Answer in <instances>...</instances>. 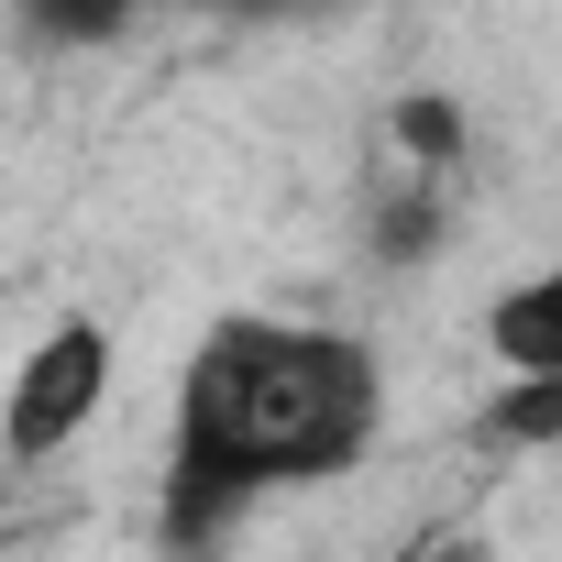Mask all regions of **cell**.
<instances>
[{
    "mask_svg": "<svg viewBox=\"0 0 562 562\" xmlns=\"http://www.w3.org/2000/svg\"><path fill=\"white\" fill-rule=\"evenodd\" d=\"M485 353H496L507 375H562V276H551V265L518 276V288L485 310Z\"/></svg>",
    "mask_w": 562,
    "mask_h": 562,
    "instance_id": "cell-3",
    "label": "cell"
},
{
    "mask_svg": "<svg viewBox=\"0 0 562 562\" xmlns=\"http://www.w3.org/2000/svg\"><path fill=\"white\" fill-rule=\"evenodd\" d=\"M386 441V364L364 331L232 310L188 342L166 408V540H210L254 496L342 485Z\"/></svg>",
    "mask_w": 562,
    "mask_h": 562,
    "instance_id": "cell-1",
    "label": "cell"
},
{
    "mask_svg": "<svg viewBox=\"0 0 562 562\" xmlns=\"http://www.w3.org/2000/svg\"><path fill=\"white\" fill-rule=\"evenodd\" d=\"M485 430H496L507 452L562 441V375H507V386H496V408H485Z\"/></svg>",
    "mask_w": 562,
    "mask_h": 562,
    "instance_id": "cell-5",
    "label": "cell"
},
{
    "mask_svg": "<svg viewBox=\"0 0 562 562\" xmlns=\"http://www.w3.org/2000/svg\"><path fill=\"white\" fill-rule=\"evenodd\" d=\"M375 562H419V540H408V551H375Z\"/></svg>",
    "mask_w": 562,
    "mask_h": 562,
    "instance_id": "cell-6",
    "label": "cell"
},
{
    "mask_svg": "<svg viewBox=\"0 0 562 562\" xmlns=\"http://www.w3.org/2000/svg\"><path fill=\"white\" fill-rule=\"evenodd\" d=\"M100 408H111V331L89 310H67L0 375V463H67Z\"/></svg>",
    "mask_w": 562,
    "mask_h": 562,
    "instance_id": "cell-2",
    "label": "cell"
},
{
    "mask_svg": "<svg viewBox=\"0 0 562 562\" xmlns=\"http://www.w3.org/2000/svg\"><path fill=\"white\" fill-rule=\"evenodd\" d=\"M243 12H288V0H243Z\"/></svg>",
    "mask_w": 562,
    "mask_h": 562,
    "instance_id": "cell-7",
    "label": "cell"
},
{
    "mask_svg": "<svg viewBox=\"0 0 562 562\" xmlns=\"http://www.w3.org/2000/svg\"><path fill=\"white\" fill-rule=\"evenodd\" d=\"M12 23L45 56H100V45H122L144 23V0H12Z\"/></svg>",
    "mask_w": 562,
    "mask_h": 562,
    "instance_id": "cell-4",
    "label": "cell"
}]
</instances>
